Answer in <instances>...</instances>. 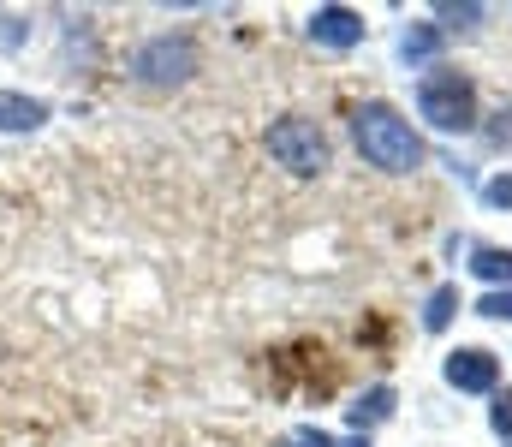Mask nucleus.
Wrapping results in <instances>:
<instances>
[{
  "label": "nucleus",
  "mask_w": 512,
  "mask_h": 447,
  "mask_svg": "<svg viewBox=\"0 0 512 447\" xmlns=\"http://www.w3.org/2000/svg\"><path fill=\"white\" fill-rule=\"evenodd\" d=\"M387 412H393V388H370V394L352 406V424H358V430H364V424H382Z\"/></svg>",
  "instance_id": "obj_10"
},
{
  "label": "nucleus",
  "mask_w": 512,
  "mask_h": 447,
  "mask_svg": "<svg viewBox=\"0 0 512 447\" xmlns=\"http://www.w3.org/2000/svg\"><path fill=\"white\" fill-rule=\"evenodd\" d=\"M471 269H477L483 281H495V287H501V281L512 287V251H501V245H477V251H471Z\"/></svg>",
  "instance_id": "obj_8"
},
{
  "label": "nucleus",
  "mask_w": 512,
  "mask_h": 447,
  "mask_svg": "<svg viewBox=\"0 0 512 447\" xmlns=\"http://www.w3.org/2000/svg\"><path fill=\"white\" fill-rule=\"evenodd\" d=\"M495 209H512V173H501V179H489V191H483Z\"/></svg>",
  "instance_id": "obj_13"
},
{
  "label": "nucleus",
  "mask_w": 512,
  "mask_h": 447,
  "mask_svg": "<svg viewBox=\"0 0 512 447\" xmlns=\"http://www.w3.org/2000/svg\"><path fill=\"white\" fill-rule=\"evenodd\" d=\"M489 424H495L501 436H512V394H495V412H489Z\"/></svg>",
  "instance_id": "obj_14"
},
{
  "label": "nucleus",
  "mask_w": 512,
  "mask_h": 447,
  "mask_svg": "<svg viewBox=\"0 0 512 447\" xmlns=\"http://www.w3.org/2000/svg\"><path fill=\"white\" fill-rule=\"evenodd\" d=\"M42 120H48L42 102H30V96H0V132H30V126H42Z\"/></svg>",
  "instance_id": "obj_7"
},
{
  "label": "nucleus",
  "mask_w": 512,
  "mask_h": 447,
  "mask_svg": "<svg viewBox=\"0 0 512 447\" xmlns=\"http://www.w3.org/2000/svg\"><path fill=\"white\" fill-rule=\"evenodd\" d=\"M310 36H316L322 48H358V42H364V18H358L352 6H322V12L310 18Z\"/></svg>",
  "instance_id": "obj_6"
},
{
  "label": "nucleus",
  "mask_w": 512,
  "mask_h": 447,
  "mask_svg": "<svg viewBox=\"0 0 512 447\" xmlns=\"http://www.w3.org/2000/svg\"><path fill=\"white\" fill-rule=\"evenodd\" d=\"M268 155H274L286 173L310 179V173H322V167H328V132H322L310 114H286V120H274V126H268Z\"/></svg>",
  "instance_id": "obj_3"
},
{
  "label": "nucleus",
  "mask_w": 512,
  "mask_h": 447,
  "mask_svg": "<svg viewBox=\"0 0 512 447\" xmlns=\"http://www.w3.org/2000/svg\"><path fill=\"white\" fill-rule=\"evenodd\" d=\"M191 72H197V42H191V36H155V42H143L137 60H131V78H137L143 90H179Z\"/></svg>",
  "instance_id": "obj_4"
},
{
  "label": "nucleus",
  "mask_w": 512,
  "mask_h": 447,
  "mask_svg": "<svg viewBox=\"0 0 512 447\" xmlns=\"http://www.w3.org/2000/svg\"><path fill=\"white\" fill-rule=\"evenodd\" d=\"M447 382L459 388V394H495V382H501V364H495V352H483V346H459V352H447Z\"/></svg>",
  "instance_id": "obj_5"
},
{
  "label": "nucleus",
  "mask_w": 512,
  "mask_h": 447,
  "mask_svg": "<svg viewBox=\"0 0 512 447\" xmlns=\"http://www.w3.org/2000/svg\"><path fill=\"white\" fill-rule=\"evenodd\" d=\"M352 138L364 149V161L382 167V173H417L423 167V144H417L411 120H399L387 102H364L352 114Z\"/></svg>",
  "instance_id": "obj_1"
},
{
  "label": "nucleus",
  "mask_w": 512,
  "mask_h": 447,
  "mask_svg": "<svg viewBox=\"0 0 512 447\" xmlns=\"http://www.w3.org/2000/svg\"><path fill=\"white\" fill-rule=\"evenodd\" d=\"M399 54H405L411 66H417V60H429V54H435V30H429V24H417V30H405V42H399Z\"/></svg>",
  "instance_id": "obj_11"
},
{
  "label": "nucleus",
  "mask_w": 512,
  "mask_h": 447,
  "mask_svg": "<svg viewBox=\"0 0 512 447\" xmlns=\"http://www.w3.org/2000/svg\"><path fill=\"white\" fill-rule=\"evenodd\" d=\"M477 316H495V322H512V287H495V293H483V304H477Z\"/></svg>",
  "instance_id": "obj_12"
},
{
  "label": "nucleus",
  "mask_w": 512,
  "mask_h": 447,
  "mask_svg": "<svg viewBox=\"0 0 512 447\" xmlns=\"http://www.w3.org/2000/svg\"><path fill=\"white\" fill-rule=\"evenodd\" d=\"M417 114L435 132H471L477 126V84L453 66H429L417 78Z\"/></svg>",
  "instance_id": "obj_2"
},
{
  "label": "nucleus",
  "mask_w": 512,
  "mask_h": 447,
  "mask_svg": "<svg viewBox=\"0 0 512 447\" xmlns=\"http://www.w3.org/2000/svg\"><path fill=\"white\" fill-rule=\"evenodd\" d=\"M453 304H459V287H435L429 304H423V328H429V334H441V328L453 322Z\"/></svg>",
  "instance_id": "obj_9"
}]
</instances>
